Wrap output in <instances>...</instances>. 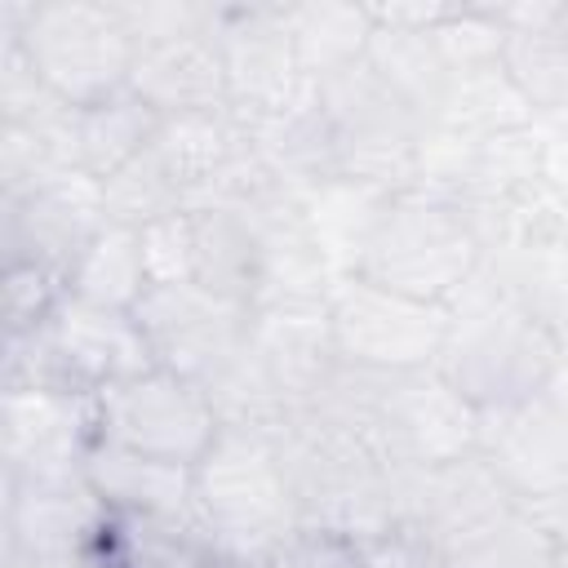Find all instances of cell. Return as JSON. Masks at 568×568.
Listing matches in <instances>:
<instances>
[{
  "label": "cell",
  "mask_w": 568,
  "mask_h": 568,
  "mask_svg": "<svg viewBox=\"0 0 568 568\" xmlns=\"http://www.w3.org/2000/svg\"><path fill=\"white\" fill-rule=\"evenodd\" d=\"M559 355L564 337L528 315L484 262L448 306V337L435 373L479 413H506L546 395Z\"/></svg>",
  "instance_id": "6da1fadb"
},
{
  "label": "cell",
  "mask_w": 568,
  "mask_h": 568,
  "mask_svg": "<svg viewBox=\"0 0 568 568\" xmlns=\"http://www.w3.org/2000/svg\"><path fill=\"white\" fill-rule=\"evenodd\" d=\"M271 439L280 448L306 528H328L351 541L399 528L395 475L377 462L359 430L302 408L284 417Z\"/></svg>",
  "instance_id": "7a4b0ae2"
},
{
  "label": "cell",
  "mask_w": 568,
  "mask_h": 568,
  "mask_svg": "<svg viewBox=\"0 0 568 568\" xmlns=\"http://www.w3.org/2000/svg\"><path fill=\"white\" fill-rule=\"evenodd\" d=\"M146 368H155V355L138 315L75 293H67L36 333H4V390L98 399Z\"/></svg>",
  "instance_id": "3957f363"
},
{
  "label": "cell",
  "mask_w": 568,
  "mask_h": 568,
  "mask_svg": "<svg viewBox=\"0 0 568 568\" xmlns=\"http://www.w3.org/2000/svg\"><path fill=\"white\" fill-rule=\"evenodd\" d=\"M484 262L488 253L470 213L413 186L382 204L351 275L430 306H453L462 288L484 271Z\"/></svg>",
  "instance_id": "277c9868"
},
{
  "label": "cell",
  "mask_w": 568,
  "mask_h": 568,
  "mask_svg": "<svg viewBox=\"0 0 568 568\" xmlns=\"http://www.w3.org/2000/svg\"><path fill=\"white\" fill-rule=\"evenodd\" d=\"M195 515L235 568L302 528L297 493L271 430L222 426L217 444L195 466Z\"/></svg>",
  "instance_id": "5b68a950"
},
{
  "label": "cell",
  "mask_w": 568,
  "mask_h": 568,
  "mask_svg": "<svg viewBox=\"0 0 568 568\" xmlns=\"http://www.w3.org/2000/svg\"><path fill=\"white\" fill-rule=\"evenodd\" d=\"M0 40H13L40 84L75 111L124 93L138 58L120 0H31L22 31Z\"/></svg>",
  "instance_id": "8992f818"
},
{
  "label": "cell",
  "mask_w": 568,
  "mask_h": 568,
  "mask_svg": "<svg viewBox=\"0 0 568 568\" xmlns=\"http://www.w3.org/2000/svg\"><path fill=\"white\" fill-rule=\"evenodd\" d=\"M213 36L226 62V111L244 133L320 106V80L297 62L280 4H213Z\"/></svg>",
  "instance_id": "52a82bcc"
},
{
  "label": "cell",
  "mask_w": 568,
  "mask_h": 568,
  "mask_svg": "<svg viewBox=\"0 0 568 568\" xmlns=\"http://www.w3.org/2000/svg\"><path fill=\"white\" fill-rule=\"evenodd\" d=\"M320 106L337 138V178L399 195L417 186V151L426 120L399 102L368 62L320 80Z\"/></svg>",
  "instance_id": "ba28073f"
},
{
  "label": "cell",
  "mask_w": 568,
  "mask_h": 568,
  "mask_svg": "<svg viewBox=\"0 0 568 568\" xmlns=\"http://www.w3.org/2000/svg\"><path fill=\"white\" fill-rule=\"evenodd\" d=\"M484 413L453 390L435 368L422 373H382L373 413H368V448L390 475L439 470L479 453Z\"/></svg>",
  "instance_id": "9c48e42d"
},
{
  "label": "cell",
  "mask_w": 568,
  "mask_h": 568,
  "mask_svg": "<svg viewBox=\"0 0 568 568\" xmlns=\"http://www.w3.org/2000/svg\"><path fill=\"white\" fill-rule=\"evenodd\" d=\"M93 426L98 439L111 448L191 470L222 435V417L209 390L160 364L102 390L93 399Z\"/></svg>",
  "instance_id": "30bf717a"
},
{
  "label": "cell",
  "mask_w": 568,
  "mask_h": 568,
  "mask_svg": "<svg viewBox=\"0 0 568 568\" xmlns=\"http://www.w3.org/2000/svg\"><path fill=\"white\" fill-rule=\"evenodd\" d=\"M328 333L342 364L364 373H422L439 364L448 306H430L359 275H342L328 297Z\"/></svg>",
  "instance_id": "8fae6325"
},
{
  "label": "cell",
  "mask_w": 568,
  "mask_h": 568,
  "mask_svg": "<svg viewBox=\"0 0 568 568\" xmlns=\"http://www.w3.org/2000/svg\"><path fill=\"white\" fill-rule=\"evenodd\" d=\"M160 368L209 386L248 342L253 311L191 284H155L133 306Z\"/></svg>",
  "instance_id": "7c38bea8"
},
{
  "label": "cell",
  "mask_w": 568,
  "mask_h": 568,
  "mask_svg": "<svg viewBox=\"0 0 568 568\" xmlns=\"http://www.w3.org/2000/svg\"><path fill=\"white\" fill-rule=\"evenodd\" d=\"M98 444L93 399L58 390H0V462L4 484H71L84 479Z\"/></svg>",
  "instance_id": "4fadbf2b"
},
{
  "label": "cell",
  "mask_w": 568,
  "mask_h": 568,
  "mask_svg": "<svg viewBox=\"0 0 568 568\" xmlns=\"http://www.w3.org/2000/svg\"><path fill=\"white\" fill-rule=\"evenodd\" d=\"M395 506L404 528L422 532L444 559H457L519 501L497 479V470L475 453L439 470L395 475Z\"/></svg>",
  "instance_id": "5bb4252c"
},
{
  "label": "cell",
  "mask_w": 568,
  "mask_h": 568,
  "mask_svg": "<svg viewBox=\"0 0 568 568\" xmlns=\"http://www.w3.org/2000/svg\"><path fill=\"white\" fill-rule=\"evenodd\" d=\"M4 226V266H40L67 284L75 257L106 226L102 182L71 173L22 200H0Z\"/></svg>",
  "instance_id": "9a60e30c"
},
{
  "label": "cell",
  "mask_w": 568,
  "mask_h": 568,
  "mask_svg": "<svg viewBox=\"0 0 568 568\" xmlns=\"http://www.w3.org/2000/svg\"><path fill=\"white\" fill-rule=\"evenodd\" d=\"M479 457L519 506L541 515L568 510V413L546 395L506 413H484Z\"/></svg>",
  "instance_id": "2e32d148"
},
{
  "label": "cell",
  "mask_w": 568,
  "mask_h": 568,
  "mask_svg": "<svg viewBox=\"0 0 568 568\" xmlns=\"http://www.w3.org/2000/svg\"><path fill=\"white\" fill-rule=\"evenodd\" d=\"M111 510L84 479L4 484V568L71 564L98 555Z\"/></svg>",
  "instance_id": "e0dca14e"
},
{
  "label": "cell",
  "mask_w": 568,
  "mask_h": 568,
  "mask_svg": "<svg viewBox=\"0 0 568 568\" xmlns=\"http://www.w3.org/2000/svg\"><path fill=\"white\" fill-rule=\"evenodd\" d=\"M248 351L280 390L288 417L315 404L324 382L337 373V351L328 333V306H266L253 311Z\"/></svg>",
  "instance_id": "ac0fdd59"
},
{
  "label": "cell",
  "mask_w": 568,
  "mask_h": 568,
  "mask_svg": "<svg viewBox=\"0 0 568 568\" xmlns=\"http://www.w3.org/2000/svg\"><path fill=\"white\" fill-rule=\"evenodd\" d=\"M129 89L160 120L195 115V111H222L226 106V62H222L213 22H209V31L138 44Z\"/></svg>",
  "instance_id": "d6986e66"
},
{
  "label": "cell",
  "mask_w": 568,
  "mask_h": 568,
  "mask_svg": "<svg viewBox=\"0 0 568 568\" xmlns=\"http://www.w3.org/2000/svg\"><path fill=\"white\" fill-rule=\"evenodd\" d=\"M84 484L111 515H164V519H200L195 515V470L169 466L155 457H138L111 444H93L84 462Z\"/></svg>",
  "instance_id": "ffe728a7"
},
{
  "label": "cell",
  "mask_w": 568,
  "mask_h": 568,
  "mask_svg": "<svg viewBox=\"0 0 568 568\" xmlns=\"http://www.w3.org/2000/svg\"><path fill=\"white\" fill-rule=\"evenodd\" d=\"M191 213V280L253 311L262 288V231L248 209L204 204Z\"/></svg>",
  "instance_id": "44dd1931"
},
{
  "label": "cell",
  "mask_w": 568,
  "mask_h": 568,
  "mask_svg": "<svg viewBox=\"0 0 568 568\" xmlns=\"http://www.w3.org/2000/svg\"><path fill=\"white\" fill-rule=\"evenodd\" d=\"M169 178L182 186L186 209H200L213 186L226 178V169L248 151V133L240 120L222 111H195V115H169L160 120V133L151 142Z\"/></svg>",
  "instance_id": "7402d4cb"
},
{
  "label": "cell",
  "mask_w": 568,
  "mask_h": 568,
  "mask_svg": "<svg viewBox=\"0 0 568 568\" xmlns=\"http://www.w3.org/2000/svg\"><path fill=\"white\" fill-rule=\"evenodd\" d=\"M368 71L399 98L408 102L426 124L435 120L448 84H453V67L435 40V31H413V27H386L373 22V40L364 53Z\"/></svg>",
  "instance_id": "603a6c76"
},
{
  "label": "cell",
  "mask_w": 568,
  "mask_h": 568,
  "mask_svg": "<svg viewBox=\"0 0 568 568\" xmlns=\"http://www.w3.org/2000/svg\"><path fill=\"white\" fill-rule=\"evenodd\" d=\"M280 9H284V31L293 40V53L315 80H328V75L364 62L368 40H373L368 4L306 0V4H280Z\"/></svg>",
  "instance_id": "cb8c5ba5"
},
{
  "label": "cell",
  "mask_w": 568,
  "mask_h": 568,
  "mask_svg": "<svg viewBox=\"0 0 568 568\" xmlns=\"http://www.w3.org/2000/svg\"><path fill=\"white\" fill-rule=\"evenodd\" d=\"M160 133V115L133 93H115L106 102H93L75 111V146H80V169L98 182L115 178L124 164H133Z\"/></svg>",
  "instance_id": "d4e9b609"
},
{
  "label": "cell",
  "mask_w": 568,
  "mask_h": 568,
  "mask_svg": "<svg viewBox=\"0 0 568 568\" xmlns=\"http://www.w3.org/2000/svg\"><path fill=\"white\" fill-rule=\"evenodd\" d=\"M430 124H439V129H448L466 142H488L497 133H515V129H528V124H541V120L515 93L506 71L493 62V67L457 71Z\"/></svg>",
  "instance_id": "484cf974"
},
{
  "label": "cell",
  "mask_w": 568,
  "mask_h": 568,
  "mask_svg": "<svg viewBox=\"0 0 568 568\" xmlns=\"http://www.w3.org/2000/svg\"><path fill=\"white\" fill-rule=\"evenodd\" d=\"M390 195L373 191V186H359V182H346V178H333L315 191L302 195V213H306V226L315 235V244L324 248L333 275H351L368 235H373V222L382 213Z\"/></svg>",
  "instance_id": "4316f807"
},
{
  "label": "cell",
  "mask_w": 568,
  "mask_h": 568,
  "mask_svg": "<svg viewBox=\"0 0 568 568\" xmlns=\"http://www.w3.org/2000/svg\"><path fill=\"white\" fill-rule=\"evenodd\" d=\"M497 67L515 84V93L532 106L537 120H559L568 111V31L564 18L546 27L506 31Z\"/></svg>",
  "instance_id": "83f0119b"
},
{
  "label": "cell",
  "mask_w": 568,
  "mask_h": 568,
  "mask_svg": "<svg viewBox=\"0 0 568 568\" xmlns=\"http://www.w3.org/2000/svg\"><path fill=\"white\" fill-rule=\"evenodd\" d=\"M151 280H146V262H142V235L133 226H115L106 222L89 248L75 257L71 275H67V293L98 302V306H115V311H133L146 297Z\"/></svg>",
  "instance_id": "f1b7e54d"
},
{
  "label": "cell",
  "mask_w": 568,
  "mask_h": 568,
  "mask_svg": "<svg viewBox=\"0 0 568 568\" xmlns=\"http://www.w3.org/2000/svg\"><path fill=\"white\" fill-rule=\"evenodd\" d=\"M448 564L453 568H568V537L550 515L532 506H515L470 550H462Z\"/></svg>",
  "instance_id": "f546056e"
},
{
  "label": "cell",
  "mask_w": 568,
  "mask_h": 568,
  "mask_svg": "<svg viewBox=\"0 0 568 568\" xmlns=\"http://www.w3.org/2000/svg\"><path fill=\"white\" fill-rule=\"evenodd\" d=\"M102 204H106V222L133 226V231H142L160 217L186 213L182 186L169 178V169L160 164V155L151 146L133 164H124L115 178L102 182Z\"/></svg>",
  "instance_id": "4dcf8cb0"
},
{
  "label": "cell",
  "mask_w": 568,
  "mask_h": 568,
  "mask_svg": "<svg viewBox=\"0 0 568 568\" xmlns=\"http://www.w3.org/2000/svg\"><path fill=\"white\" fill-rule=\"evenodd\" d=\"M244 568H359V541L302 524Z\"/></svg>",
  "instance_id": "1f68e13d"
},
{
  "label": "cell",
  "mask_w": 568,
  "mask_h": 568,
  "mask_svg": "<svg viewBox=\"0 0 568 568\" xmlns=\"http://www.w3.org/2000/svg\"><path fill=\"white\" fill-rule=\"evenodd\" d=\"M67 297V284L40 266H4V333H36L53 306Z\"/></svg>",
  "instance_id": "d6a6232c"
},
{
  "label": "cell",
  "mask_w": 568,
  "mask_h": 568,
  "mask_svg": "<svg viewBox=\"0 0 568 568\" xmlns=\"http://www.w3.org/2000/svg\"><path fill=\"white\" fill-rule=\"evenodd\" d=\"M142 235V262L146 280L155 284H191V213L160 217L138 231Z\"/></svg>",
  "instance_id": "836d02e7"
},
{
  "label": "cell",
  "mask_w": 568,
  "mask_h": 568,
  "mask_svg": "<svg viewBox=\"0 0 568 568\" xmlns=\"http://www.w3.org/2000/svg\"><path fill=\"white\" fill-rule=\"evenodd\" d=\"M120 13L138 44L209 31L213 22V4H191V0H120Z\"/></svg>",
  "instance_id": "e575fe53"
},
{
  "label": "cell",
  "mask_w": 568,
  "mask_h": 568,
  "mask_svg": "<svg viewBox=\"0 0 568 568\" xmlns=\"http://www.w3.org/2000/svg\"><path fill=\"white\" fill-rule=\"evenodd\" d=\"M359 568H444V555L413 528H390L359 541Z\"/></svg>",
  "instance_id": "d590c367"
},
{
  "label": "cell",
  "mask_w": 568,
  "mask_h": 568,
  "mask_svg": "<svg viewBox=\"0 0 568 568\" xmlns=\"http://www.w3.org/2000/svg\"><path fill=\"white\" fill-rule=\"evenodd\" d=\"M546 399H550L555 408H564V413H568V342H564V355H559V364H555V373H550Z\"/></svg>",
  "instance_id": "8d00e7d4"
},
{
  "label": "cell",
  "mask_w": 568,
  "mask_h": 568,
  "mask_svg": "<svg viewBox=\"0 0 568 568\" xmlns=\"http://www.w3.org/2000/svg\"><path fill=\"white\" fill-rule=\"evenodd\" d=\"M564 31H568V0H564Z\"/></svg>",
  "instance_id": "74e56055"
},
{
  "label": "cell",
  "mask_w": 568,
  "mask_h": 568,
  "mask_svg": "<svg viewBox=\"0 0 568 568\" xmlns=\"http://www.w3.org/2000/svg\"><path fill=\"white\" fill-rule=\"evenodd\" d=\"M555 124H564V129H568V111H564V115H559V120H555Z\"/></svg>",
  "instance_id": "f35d334b"
},
{
  "label": "cell",
  "mask_w": 568,
  "mask_h": 568,
  "mask_svg": "<svg viewBox=\"0 0 568 568\" xmlns=\"http://www.w3.org/2000/svg\"><path fill=\"white\" fill-rule=\"evenodd\" d=\"M444 568H453V564H448V559H444Z\"/></svg>",
  "instance_id": "ab89813d"
}]
</instances>
